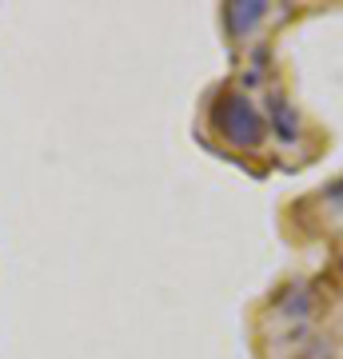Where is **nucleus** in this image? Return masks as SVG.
Returning a JSON list of instances; mask_svg holds the SVG:
<instances>
[{"mask_svg":"<svg viewBox=\"0 0 343 359\" xmlns=\"http://www.w3.org/2000/svg\"><path fill=\"white\" fill-rule=\"evenodd\" d=\"M208 120H212L220 140L231 144V148H243V152H255L267 140V120L248 92H224V96H216Z\"/></svg>","mask_w":343,"mask_h":359,"instance_id":"1","label":"nucleus"},{"mask_svg":"<svg viewBox=\"0 0 343 359\" xmlns=\"http://www.w3.org/2000/svg\"><path fill=\"white\" fill-rule=\"evenodd\" d=\"M267 116H271V128H276V140L280 144H300V136H304V120H300V112H295V104L283 96V92H271L267 96Z\"/></svg>","mask_w":343,"mask_h":359,"instance_id":"2","label":"nucleus"},{"mask_svg":"<svg viewBox=\"0 0 343 359\" xmlns=\"http://www.w3.org/2000/svg\"><path fill=\"white\" fill-rule=\"evenodd\" d=\"M264 16H267L264 0H248V4H228V8H224V25H228L231 36H248Z\"/></svg>","mask_w":343,"mask_h":359,"instance_id":"3","label":"nucleus"},{"mask_svg":"<svg viewBox=\"0 0 343 359\" xmlns=\"http://www.w3.org/2000/svg\"><path fill=\"white\" fill-rule=\"evenodd\" d=\"M283 308H288L292 320H311V311H316V304H311V287H307V292H295Z\"/></svg>","mask_w":343,"mask_h":359,"instance_id":"4","label":"nucleus"},{"mask_svg":"<svg viewBox=\"0 0 343 359\" xmlns=\"http://www.w3.org/2000/svg\"><path fill=\"white\" fill-rule=\"evenodd\" d=\"M331 200H335V204H343V180H339V184H331Z\"/></svg>","mask_w":343,"mask_h":359,"instance_id":"5","label":"nucleus"},{"mask_svg":"<svg viewBox=\"0 0 343 359\" xmlns=\"http://www.w3.org/2000/svg\"><path fill=\"white\" fill-rule=\"evenodd\" d=\"M339 271H343V259H339Z\"/></svg>","mask_w":343,"mask_h":359,"instance_id":"6","label":"nucleus"}]
</instances>
